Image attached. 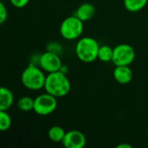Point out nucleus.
Returning <instances> with one entry per match:
<instances>
[{
	"label": "nucleus",
	"mask_w": 148,
	"mask_h": 148,
	"mask_svg": "<svg viewBox=\"0 0 148 148\" xmlns=\"http://www.w3.org/2000/svg\"><path fill=\"white\" fill-rule=\"evenodd\" d=\"M99 49L100 45L95 38L90 36L82 37L75 45V55L83 62H93L98 59Z\"/></svg>",
	"instance_id": "obj_2"
},
{
	"label": "nucleus",
	"mask_w": 148,
	"mask_h": 148,
	"mask_svg": "<svg viewBox=\"0 0 148 148\" xmlns=\"http://www.w3.org/2000/svg\"><path fill=\"white\" fill-rule=\"evenodd\" d=\"M44 89L56 98L66 96L71 89V84L66 75L61 70L49 73L46 76Z\"/></svg>",
	"instance_id": "obj_1"
},
{
	"label": "nucleus",
	"mask_w": 148,
	"mask_h": 148,
	"mask_svg": "<svg viewBox=\"0 0 148 148\" xmlns=\"http://www.w3.org/2000/svg\"><path fill=\"white\" fill-rule=\"evenodd\" d=\"M34 101L35 99L29 96H23L21 97L17 101V108L23 112H29L34 108Z\"/></svg>",
	"instance_id": "obj_15"
},
{
	"label": "nucleus",
	"mask_w": 148,
	"mask_h": 148,
	"mask_svg": "<svg viewBox=\"0 0 148 148\" xmlns=\"http://www.w3.org/2000/svg\"><path fill=\"white\" fill-rule=\"evenodd\" d=\"M39 65L43 71L52 73L61 70L62 60L57 54L52 51L43 53L39 58Z\"/></svg>",
	"instance_id": "obj_7"
},
{
	"label": "nucleus",
	"mask_w": 148,
	"mask_h": 148,
	"mask_svg": "<svg viewBox=\"0 0 148 148\" xmlns=\"http://www.w3.org/2000/svg\"><path fill=\"white\" fill-rule=\"evenodd\" d=\"M62 143L66 148H83L86 146L87 139L81 131L70 130L66 132Z\"/></svg>",
	"instance_id": "obj_8"
},
{
	"label": "nucleus",
	"mask_w": 148,
	"mask_h": 148,
	"mask_svg": "<svg viewBox=\"0 0 148 148\" xmlns=\"http://www.w3.org/2000/svg\"><path fill=\"white\" fill-rule=\"evenodd\" d=\"M56 108L57 98L47 92L45 94H41L35 98L33 111L40 116L51 114Z\"/></svg>",
	"instance_id": "obj_5"
},
{
	"label": "nucleus",
	"mask_w": 148,
	"mask_h": 148,
	"mask_svg": "<svg viewBox=\"0 0 148 148\" xmlns=\"http://www.w3.org/2000/svg\"><path fill=\"white\" fill-rule=\"evenodd\" d=\"M29 0H10V3L16 8H23L29 3Z\"/></svg>",
	"instance_id": "obj_18"
},
{
	"label": "nucleus",
	"mask_w": 148,
	"mask_h": 148,
	"mask_svg": "<svg viewBox=\"0 0 148 148\" xmlns=\"http://www.w3.org/2000/svg\"><path fill=\"white\" fill-rule=\"evenodd\" d=\"M11 127V118L7 111L0 110V130L5 132Z\"/></svg>",
	"instance_id": "obj_16"
},
{
	"label": "nucleus",
	"mask_w": 148,
	"mask_h": 148,
	"mask_svg": "<svg viewBox=\"0 0 148 148\" xmlns=\"http://www.w3.org/2000/svg\"><path fill=\"white\" fill-rule=\"evenodd\" d=\"M8 18V11L3 2H0V23L3 24Z\"/></svg>",
	"instance_id": "obj_17"
},
{
	"label": "nucleus",
	"mask_w": 148,
	"mask_h": 148,
	"mask_svg": "<svg viewBox=\"0 0 148 148\" xmlns=\"http://www.w3.org/2000/svg\"><path fill=\"white\" fill-rule=\"evenodd\" d=\"M14 102V95L7 88L2 87L0 89V110L7 111Z\"/></svg>",
	"instance_id": "obj_11"
},
{
	"label": "nucleus",
	"mask_w": 148,
	"mask_h": 148,
	"mask_svg": "<svg viewBox=\"0 0 148 148\" xmlns=\"http://www.w3.org/2000/svg\"><path fill=\"white\" fill-rule=\"evenodd\" d=\"M148 0H124L125 8L130 12H138L144 9Z\"/></svg>",
	"instance_id": "obj_13"
},
{
	"label": "nucleus",
	"mask_w": 148,
	"mask_h": 148,
	"mask_svg": "<svg viewBox=\"0 0 148 148\" xmlns=\"http://www.w3.org/2000/svg\"><path fill=\"white\" fill-rule=\"evenodd\" d=\"M117 148H133V147L131 145H129V144H124V143H122V144L118 145Z\"/></svg>",
	"instance_id": "obj_19"
},
{
	"label": "nucleus",
	"mask_w": 148,
	"mask_h": 148,
	"mask_svg": "<svg viewBox=\"0 0 148 148\" xmlns=\"http://www.w3.org/2000/svg\"><path fill=\"white\" fill-rule=\"evenodd\" d=\"M46 75L41 67L34 64L28 65L21 75V82L24 88L29 90L36 91L44 88Z\"/></svg>",
	"instance_id": "obj_3"
},
{
	"label": "nucleus",
	"mask_w": 148,
	"mask_h": 148,
	"mask_svg": "<svg viewBox=\"0 0 148 148\" xmlns=\"http://www.w3.org/2000/svg\"><path fill=\"white\" fill-rule=\"evenodd\" d=\"M147 134H148V129H147Z\"/></svg>",
	"instance_id": "obj_20"
},
{
	"label": "nucleus",
	"mask_w": 148,
	"mask_h": 148,
	"mask_svg": "<svg viewBox=\"0 0 148 148\" xmlns=\"http://www.w3.org/2000/svg\"><path fill=\"white\" fill-rule=\"evenodd\" d=\"M134 74L129 66H115L114 78L120 84H127L133 79Z\"/></svg>",
	"instance_id": "obj_9"
},
{
	"label": "nucleus",
	"mask_w": 148,
	"mask_h": 148,
	"mask_svg": "<svg viewBox=\"0 0 148 148\" xmlns=\"http://www.w3.org/2000/svg\"><path fill=\"white\" fill-rule=\"evenodd\" d=\"M83 22L76 16H71L65 18L60 26V34L66 40L78 39L83 32Z\"/></svg>",
	"instance_id": "obj_4"
},
{
	"label": "nucleus",
	"mask_w": 148,
	"mask_h": 148,
	"mask_svg": "<svg viewBox=\"0 0 148 148\" xmlns=\"http://www.w3.org/2000/svg\"><path fill=\"white\" fill-rule=\"evenodd\" d=\"M114 49L108 45L100 46L98 52V59L102 62H109L113 60Z\"/></svg>",
	"instance_id": "obj_14"
},
{
	"label": "nucleus",
	"mask_w": 148,
	"mask_h": 148,
	"mask_svg": "<svg viewBox=\"0 0 148 148\" xmlns=\"http://www.w3.org/2000/svg\"><path fill=\"white\" fill-rule=\"evenodd\" d=\"M95 13V6L90 3H82L75 12V16H76L79 19H81L83 23L89 21L93 18Z\"/></svg>",
	"instance_id": "obj_10"
},
{
	"label": "nucleus",
	"mask_w": 148,
	"mask_h": 148,
	"mask_svg": "<svg viewBox=\"0 0 148 148\" xmlns=\"http://www.w3.org/2000/svg\"><path fill=\"white\" fill-rule=\"evenodd\" d=\"M135 59L134 49L127 43H121L114 48L113 63L115 66H129Z\"/></svg>",
	"instance_id": "obj_6"
},
{
	"label": "nucleus",
	"mask_w": 148,
	"mask_h": 148,
	"mask_svg": "<svg viewBox=\"0 0 148 148\" xmlns=\"http://www.w3.org/2000/svg\"><path fill=\"white\" fill-rule=\"evenodd\" d=\"M66 134L65 130L60 126H52L48 131L49 139L56 143L62 142Z\"/></svg>",
	"instance_id": "obj_12"
}]
</instances>
